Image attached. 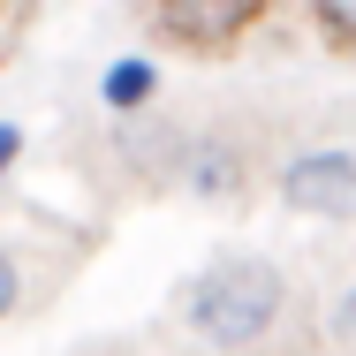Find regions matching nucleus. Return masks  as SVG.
Returning a JSON list of instances; mask_svg holds the SVG:
<instances>
[{"label":"nucleus","mask_w":356,"mask_h":356,"mask_svg":"<svg viewBox=\"0 0 356 356\" xmlns=\"http://www.w3.org/2000/svg\"><path fill=\"white\" fill-rule=\"evenodd\" d=\"M288 303V281L273 273V266H220V273H205V281L190 288V334L197 341H213V349H250V341H266L273 334V318H281Z\"/></svg>","instance_id":"1"},{"label":"nucleus","mask_w":356,"mask_h":356,"mask_svg":"<svg viewBox=\"0 0 356 356\" xmlns=\"http://www.w3.org/2000/svg\"><path fill=\"white\" fill-rule=\"evenodd\" d=\"M266 15H273V0H159V31H167L182 54H227V46H243Z\"/></svg>","instance_id":"2"},{"label":"nucleus","mask_w":356,"mask_h":356,"mask_svg":"<svg viewBox=\"0 0 356 356\" xmlns=\"http://www.w3.org/2000/svg\"><path fill=\"white\" fill-rule=\"evenodd\" d=\"M281 205L311 220H341L356 213V152H334V144H311L281 167Z\"/></svg>","instance_id":"3"},{"label":"nucleus","mask_w":356,"mask_h":356,"mask_svg":"<svg viewBox=\"0 0 356 356\" xmlns=\"http://www.w3.org/2000/svg\"><path fill=\"white\" fill-rule=\"evenodd\" d=\"M99 91H106V106H114V114H129V106H144V99L159 91V69H152L144 54H129V61H114V69H106Z\"/></svg>","instance_id":"4"},{"label":"nucleus","mask_w":356,"mask_h":356,"mask_svg":"<svg viewBox=\"0 0 356 356\" xmlns=\"http://www.w3.org/2000/svg\"><path fill=\"white\" fill-rule=\"evenodd\" d=\"M311 23L334 54H356V0H311Z\"/></svg>","instance_id":"5"},{"label":"nucleus","mask_w":356,"mask_h":356,"mask_svg":"<svg viewBox=\"0 0 356 356\" xmlns=\"http://www.w3.org/2000/svg\"><path fill=\"white\" fill-rule=\"evenodd\" d=\"M15 303H23V266H15L8 250H0V318H8Z\"/></svg>","instance_id":"6"},{"label":"nucleus","mask_w":356,"mask_h":356,"mask_svg":"<svg viewBox=\"0 0 356 356\" xmlns=\"http://www.w3.org/2000/svg\"><path fill=\"white\" fill-rule=\"evenodd\" d=\"M334 334H341V341H349V349H356V288H349V296H341V311H334Z\"/></svg>","instance_id":"7"},{"label":"nucleus","mask_w":356,"mask_h":356,"mask_svg":"<svg viewBox=\"0 0 356 356\" xmlns=\"http://www.w3.org/2000/svg\"><path fill=\"white\" fill-rule=\"evenodd\" d=\"M15 152H23V129H15V122H0V175L15 167Z\"/></svg>","instance_id":"8"}]
</instances>
